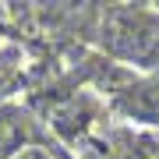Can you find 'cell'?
<instances>
[{
	"label": "cell",
	"instance_id": "1",
	"mask_svg": "<svg viewBox=\"0 0 159 159\" xmlns=\"http://www.w3.org/2000/svg\"><path fill=\"white\" fill-rule=\"evenodd\" d=\"M102 43L113 57L148 67L159 60V18L148 11H113L102 25Z\"/></svg>",
	"mask_w": 159,
	"mask_h": 159
},
{
	"label": "cell",
	"instance_id": "2",
	"mask_svg": "<svg viewBox=\"0 0 159 159\" xmlns=\"http://www.w3.org/2000/svg\"><path fill=\"white\" fill-rule=\"evenodd\" d=\"M25 131H29L25 113H18V110H0V159L11 156L14 148H21Z\"/></svg>",
	"mask_w": 159,
	"mask_h": 159
},
{
	"label": "cell",
	"instance_id": "3",
	"mask_svg": "<svg viewBox=\"0 0 159 159\" xmlns=\"http://www.w3.org/2000/svg\"><path fill=\"white\" fill-rule=\"evenodd\" d=\"M11 78H14V57L7 53V57H0V96H4V89L11 85Z\"/></svg>",
	"mask_w": 159,
	"mask_h": 159
}]
</instances>
